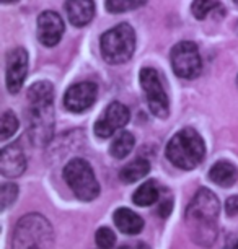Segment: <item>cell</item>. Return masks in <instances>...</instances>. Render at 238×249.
I'll return each instance as SVG.
<instances>
[{"instance_id": "cell-1", "label": "cell", "mask_w": 238, "mask_h": 249, "mask_svg": "<svg viewBox=\"0 0 238 249\" xmlns=\"http://www.w3.org/2000/svg\"><path fill=\"white\" fill-rule=\"evenodd\" d=\"M220 212L217 196L209 189H199L186 210V225L201 246H211L217 236V218Z\"/></svg>"}, {"instance_id": "cell-2", "label": "cell", "mask_w": 238, "mask_h": 249, "mask_svg": "<svg viewBox=\"0 0 238 249\" xmlns=\"http://www.w3.org/2000/svg\"><path fill=\"white\" fill-rule=\"evenodd\" d=\"M206 155L202 137L194 129H183L166 145V158L180 170H194Z\"/></svg>"}, {"instance_id": "cell-3", "label": "cell", "mask_w": 238, "mask_h": 249, "mask_svg": "<svg viewBox=\"0 0 238 249\" xmlns=\"http://www.w3.org/2000/svg\"><path fill=\"white\" fill-rule=\"evenodd\" d=\"M54 231L39 213H28L18 220L13 231V249H53Z\"/></svg>"}, {"instance_id": "cell-4", "label": "cell", "mask_w": 238, "mask_h": 249, "mask_svg": "<svg viewBox=\"0 0 238 249\" xmlns=\"http://www.w3.org/2000/svg\"><path fill=\"white\" fill-rule=\"evenodd\" d=\"M101 55L108 64L119 65L132 57L135 49V33L128 23L111 28L100 39Z\"/></svg>"}, {"instance_id": "cell-5", "label": "cell", "mask_w": 238, "mask_h": 249, "mask_svg": "<svg viewBox=\"0 0 238 249\" xmlns=\"http://www.w3.org/2000/svg\"><path fill=\"white\" fill-rule=\"evenodd\" d=\"M64 179L80 200L90 202L100 194V184L87 160L73 158L64 168Z\"/></svg>"}, {"instance_id": "cell-6", "label": "cell", "mask_w": 238, "mask_h": 249, "mask_svg": "<svg viewBox=\"0 0 238 249\" xmlns=\"http://www.w3.org/2000/svg\"><path fill=\"white\" fill-rule=\"evenodd\" d=\"M141 85L146 93V100L148 105V109L152 111L153 116L157 117H166L170 112V103H168L166 91L163 88L158 72L152 67H146L141 70Z\"/></svg>"}, {"instance_id": "cell-7", "label": "cell", "mask_w": 238, "mask_h": 249, "mask_svg": "<svg viewBox=\"0 0 238 249\" xmlns=\"http://www.w3.org/2000/svg\"><path fill=\"white\" fill-rule=\"evenodd\" d=\"M170 59L175 73L181 78H196L202 70L199 49L191 41H181V43L175 44L171 49Z\"/></svg>"}, {"instance_id": "cell-8", "label": "cell", "mask_w": 238, "mask_h": 249, "mask_svg": "<svg viewBox=\"0 0 238 249\" xmlns=\"http://www.w3.org/2000/svg\"><path fill=\"white\" fill-rule=\"evenodd\" d=\"M30 137L35 145H46L53 139L54 109L53 103H30Z\"/></svg>"}, {"instance_id": "cell-9", "label": "cell", "mask_w": 238, "mask_h": 249, "mask_svg": "<svg viewBox=\"0 0 238 249\" xmlns=\"http://www.w3.org/2000/svg\"><path fill=\"white\" fill-rule=\"evenodd\" d=\"M130 119V112L123 103L113 101L106 107V111L101 114L100 119L95 124V134L100 139H108L111 137L116 130L123 129Z\"/></svg>"}, {"instance_id": "cell-10", "label": "cell", "mask_w": 238, "mask_h": 249, "mask_svg": "<svg viewBox=\"0 0 238 249\" xmlns=\"http://www.w3.org/2000/svg\"><path fill=\"white\" fill-rule=\"evenodd\" d=\"M98 96V87L93 82H80L75 83L65 91L64 106L71 112H83L93 106Z\"/></svg>"}, {"instance_id": "cell-11", "label": "cell", "mask_w": 238, "mask_h": 249, "mask_svg": "<svg viewBox=\"0 0 238 249\" xmlns=\"http://www.w3.org/2000/svg\"><path fill=\"white\" fill-rule=\"evenodd\" d=\"M28 73V54L23 48H15L7 54V88L10 93H18L25 83Z\"/></svg>"}, {"instance_id": "cell-12", "label": "cell", "mask_w": 238, "mask_h": 249, "mask_svg": "<svg viewBox=\"0 0 238 249\" xmlns=\"http://www.w3.org/2000/svg\"><path fill=\"white\" fill-rule=\"evenodd\" d=\"M64 35V21L59 13L46 10L38 17V39L46 48H54L59 44Z\"/></svg>"}, {"instance_id": "cell-13", "label": "cell", "mask_w": 238, "mask_h": 249, "mask_svg": "<svg viewBox=\"0 0 238 249\" xmlns=\"http://www.w3.org/2000/svg\"><path fill=\"white\" fill-rule=\"evenodd\" d=\"M26 170V157L20 143H12L0 153V173L7 178H18Z\"/></svg>"}, {"instance_id": "cell-14", "label": "cell", "mask_w": 238, "mask_h": 249, "mask_svg": "<svg viewBox=\"0 0 238 249\" xmlns=\"http://www.w3.org/2000/svg\"><path fill=\"white\" fill-rule=\"evenodd\" d=\"M67 18L73 26H85L95 17V2L93 0H67L65 3Z\"/></svg>"}, {"instance_id": "cell-15", "label": "cell", "mask_w": 238, "mask_h": 249, "mask_svg": "<svg viewBox=\"0 0 238 249\" xmlns=\"http://www.w3.org/2000/svg\"><path fill=\"white\" fill-rule=\"evenodd\" d=\"M209 179L217 186L230 187L238 179V170L235 168V164L228 161H217L209 171Z\"/></svg>"}, {"instance_id": "cell-16", "label": "cell", "mask_w": 238, "mask_h": 249, "mask_svg": "<svg viewBox=\"0 0 238 249\" xmlns=\"http://www.w3.org/2000/svg\"><path fill=\"white\" fill-rule=\"evenodd\" d=\"M114 223L126 234H137L144 228V220L130 209H126V207L118 209L114 212Z\"/></svg>"}, {"instance_id": "cell-17", "label": "cell", "mask_w": 238, "mask_h": 249, "mask_svg": "<svg viewBox=\"0 0 238 249\" xmlns=\"http://www.w3.org/2000/svg\"><path fill=\"white\" fill-rule=\"evenodd\" d=\"M148 171H150V163L144 158H137L126 164L119 173V178L126 184H132V182L146 178L148 175Z\"/></svg>"}, {"instance_id": "cell-18", "label": "cell", "mask_w": 238, "mask_h": 249, "mask_svg": "<svg viewBox=\"0 0 238 249\" xmlns=\"http://www.w3.org/2000/svg\"><path fill=\"white\" fill-rule=\"evenodd\" d=\"M135 145V139L134 135L130 132H121L114 137V140L111 142V147H110V153L113 158H118V160H123L126 158L128 155L132 152Z\"/></svg>"}, {"instance_id": "cell-19", "label": "cell", "mask_w": 238, "mask_h": 249, "mask_svg": "<svg viewBox=\"0 0 238 249\" xmlns=\"http://www.w3.org/2000/svg\"><path fill=\"white\" fill-rule=\"evenodd\" d=\"M132 200L135 205L139 207H148L152 204H155L158 200V187L155 181H146L144 184L134 192Z\"/></svg>"}, {"instance_id": "cell-20", "label": "cell", "mask_w": 238, "mask_h": 249, "mask_svg": "<svg viewBox=\"0 0 238 249\" xmlns=\"http://www.w3.org/2000/svg\"><path fill=\"white\" fill-rule=\"evenodd\" d=\"M28 100L30 103H53L54 101V88L49 82H36L28 90Z\"/></svg>"}, {"instance_id": "cell-21", "label": "cell", "mask_w": 238, "mask_h": 249, "mask_svg": "<svg viewBox=\"0 0 238 249\" xmlns=\"http://www.w3.org/2000/svg\"><path fill=\"white\" fill-rule=\"evenodd\" d=\"M147 0H106V10L110 13H124L141 8Z\"/></svg>"}, {"instance_id": "cell-22", "label": "cell", "mask_w": 238, "mask_h": 249, "mask_svg": "<svg viewBox=\"0 0 238 249\" xmlns=\"http://www.w3.org/2000/svg\"><path fill=\"white\" fill-rule=\"evenodd\" d=\"M18 130V119L12 111H5L0 121V139L7 140Z\"/></svg>"}, {"instance_id": "cell-23", "label": "cell", "mask_w": 238, "mask_h": 249, "mask_svg": "<svg viewBox=\"0 0 238 249\" xmlns=\"http://www.w3.org/2000/svg\"><path fill=\"white\" fill-rule=\"evenodd\" d=\"M220 8V3L217 0H194L193 7H191V12L193 15L198 18V20H204L209 13H212L214 10Z\"/></svg>"}, {"instance_id": "cell-24", "label": "cell", "mask_w": 238, "mask_h": 249, "mask_svg": "<svg viewBox=\"0 0 238 249\" xmlns=\"http://www.w3.org/2000/svg\"><path fill=\"white\" fill-rule=\"evenodd\" d=\"M95 241H96V246L100 249H113L116 244V234L113 233V230L103 227L96 231Z\"/></svg>"}, {"instance_id": "cell-25", "label": "cell", "mask_w": 238, "mask_h": 249, "mask_svg": "<svg viewBox=\"0 0 238 249\" xmlns=\"http://www.w3.org/2000/svg\"><path fill=\"white\" fill-rule=\"evenodd\" d=\"M18 196V186L12 184V182H7V184L2 186V210H5L8 205H12L15 202Z\"/></svg>"}, {"instance_id": "cell-26", "label": "cell", "mask_w": 238, "mask_h": 249, "mask_svg": "<svg viewBox=\"0 0 238 249\" xmlns=\"http://www.w3.org/2000/svg\"><path fill=\"white\" fill-rule=\"evenodd\" d=\"M225 212L228 215H237L238 213V196L228 197L225 202Z\"/></svg>"}, {"instance_id": "cell-27", "label": "cell", "mask_w": 238, "mask_h": 249, "mask_svg": "<svg viewBox=\"0 0 238 249\" xmlns=\"http://www.w3.org/2000/svg\"><path fill=\"white\" fill-rule=\"evenodd\" d=\"M171 207H173V200L166 197V199H163L160 202V205H158V213H160L162 217H168L171 212Z\"/></svg>"}, {"instance_id": "cell-28", "label": "cell", "mask_w": 238, "mask_h": 249, "mask_svg": "<svg viewBox=\"0 0 238 249\" xmlns=\"http://www.w3.org/2000/svg\"><path fill=\"white\" fill-rule=\"evenodd\" d=\"M118 249H130V248H128V246H123V248H118Z\"/></svg>"}, {"instance_id": "cell-29", "label": "cell", "mask_w": 238, "mask_h": 249, "mask_svg": "<svg viewBox=\"0 0 238 249\" xmlns=\"http://www.w3.org/2000/svg\"><path fill=\"white\" fill-rule=\"evenodd\" d=\"M2 2H13V0H2Z\"/></svg>"}, {"instance_id": "cell-30", "label": "cell", "mask_w": 238, "mask_h": 249, "mask_svg": "<svg viewBox=\"0 0 238 249\" xmlns=\"http://www.w3.org/2000/svg\"><path fill=\"white\" fill-rule=\"evenodd\" d=\"M233 249H238V241H237V244H235V248H233Z\"/></svg>"}, {"instance_id": "cell-31", "label": "cell", "mask_w": 238, "mask_h": 249, "mask_svg": "<svg viewBox=\"0 0 238 249\" xmlns=\"http://www.w3.org/2000/svg\"><path fill=\"white\" fill-rule=\"evenodd\" d=\"M233 2H235V3H237V5H238V0H233Z\"/></svg>"}, {"instance_id": "cell-32", "label": "cell", "mask_w": 238, "mask_h": 249, "mask_svg": "<svg viewBox=\"0 0 238 249\" xmlns=\"http://www.w3.org/2000/svg\"><path fill=\"white\" fill-rule=\"evenodd\" d=\"M237 83H238V78H237Z\"/></svg>"}]
</instances>
